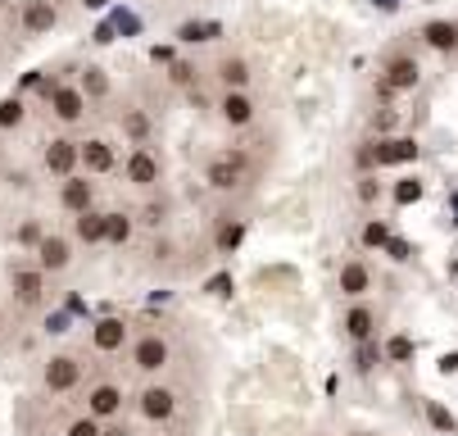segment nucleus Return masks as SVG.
<instances>
[{"label": "nucleus", "mask_w": 458, "mask_h": 436, "mask_svg": "<svg viewBox=\"0 0 458 436\" xmlns=\"http://www.w3.org/2000/svg\"><path fill=\"white\" fill-rule=\"evenodd\" d=\"M123 173H127V182H132L137 192H150V186H159V177H164V164H159V155L150 146H137L132 155H127Z\"/></svg>", "instance_id": "obj_10"}, {"label": "nucleus", "mask_w": 458, "mask_h": 436, "mask_svg": "<svg viewBox=\"0 0 458 436\" xmlns=\"http://www.w3.org/2000/svg\"><path fill=\"white\" fill-rule=\"evenodd\" d=\"M386 241H390L386 223H368V227H363V245H386Z\"/></svg>", "instance_id": "obj_34"}, {"label": "nucleus", "mask_w": 458, "mask_h": 436, "mask_svg": "<svg viewBox=\"0 0 458 436\" xmlns=\"http://www.w3.org/2000/svg\"><path fill=\"white\" fill-rule=\"evenodd\" d=\"M0 5H5V0H0Z\"/></svg>", "instance_id": "obj_44"}, {"label": "nucleus", "mask_w": 458, "mask_h": 436, "mask_svg": "<svg viewBox=\"0 0 458 436\" xmlns=\"http://www.w3.org/2000/svg\"><path fill=\"white\" fill-rule=\"evenodd\" d=\"M32 255H37V269H41L46 278H55V273H64V269L73 264V241H69V236L46 232V236L32 245Z\"/></svg>", "instance_id": "obj_8"}, {"label": "nucleus", "mask_w": 458, "mask_h": 436, "mask_svg": "<svg viewBox=\"0 0 458 436\" xmlns=\"http://www.w3.org/2000/svg\"><path fill=\"white\" fill-rule=\"evenodd\" d=\"M46 96H50V114L64 123V128H73V123H82V118H87V109H91V100H87V96H82V87H73V82L46 87Z\"/></svg>", "instance_id": "obj_5"}, {"label": "nucleus", "mask_w": 458, "mask_h": 436, "mask_svg": "<svg viewBox=\"0 0 458 436\" xmlns=\"http://www.w3.org/2000/svg\"><path fill=\"white\" fill-rule=\"evenodd\" d=\"M10 291H14L19 309H37L46 300V273L37 264H14L10 269Z\"/></svg>", "instance_id": "obj_7"}, {"label": "nucleus", "mask_w": 458, "mask_h": 436, "mask_svg": "<svg viewBox=\"0 0 458 436\" xmlns=\"http://www.w3.org/2000/svg\"><path fill=\"white\" fill-rule=\"evenodd\" d=\"M422 82V64L413 55H390L386 59V69H381V82H377V91L381 96H400V91H413Z\"/></svg>", "instance_id": "obj_4"}, {"label": "nucleus", "mask_w": 458, "mask_h": 436, "mask_svg": "<svg viewBox=\"0 0 458 436\" xmlns=\"http://www.w3.org/2000/svg\"><path fill=\"white\" fill-rule=\"evenodd\" d=\"M82 378H87V363L69 350H59L41 363V391L46 396H73V391H82Z\"/></svg>", "instance_id": "obj_2"}, {"label": "nucleus", "mask_w": 458, "mask_h": 436, "mask_svg": "<svg viewBox=\"0 0 458 436\" xmlns=\"http://www.w3.org/2000/svg\"><path fill=\"white\" fill-rule=\"evenodd\" d=\"M127 363H132L137 378H159L173 363V341L164 332H141V337L127 341Z\"/></svg>", "instance_id": "obj_1"}, {"label": "nucleus", "mask_w": 458, "mask_h": 436, "mask_svg": "<svg viewBox=\"0 0 458 436\" xmlns=\"http://www.w3.org/2000/svg\"><path fill=\"white\" fill-rule=\"evenodd\" d=\"M41 168H46L50 177L78 173V141H73V137H50L46 150H41Z\"/></svg>", "instance_id": "obj_11"}, {"label": "nucleus", "mask_w": 458, "mask_h": 436, "mask_svg": "<svg viewBox=\"0 0 458 436\" xmlns=\"http://www.w3.org/2000/svg\"><path fill=\"white\" fill-rule=\"evenodd\" d=\"M82 405H87V414H91V418H100V423H114V418H123V405H127V396H123V387H118V382H91Z\"/></svg>", "instance_id": "obj_9"}, {"label": "nucleus", "mask_w": 458, "mask_h": 436, "mask_svg": "<svg viewBox=\"0 0 458 436\" xmlns=\"http://www.w3.org/2000/svg\"><path fill=\"white\" fill-rule=\"evenodd\" d=\"M413 355H418V346H413V337H404V332H395V337L381 346V359H386V363H409Z\"/></svg>", "instance_id": "obj_25"}, {"label": "nucleus", "mask_w": 458, "mask_h": 436, "mask_svg": "<svg viewBox=\"0 0 458 436\" xmlns=\"http://www.w3.org/2000/svg\"><path fill=\"white\" fill-rule=\"evenodd\" d=\"M422 41H427L431 50H454V46H458V23L431 19V23H422Z\"/></svg>", "instance_id": "obj_23"}, {"label": "nucleus", "mask_w": 458, "mask_h": 436, "mask_svg": "<svg viewBox=\"0 0 458 436\" xmlns=\"http://www.w3.org/2000/svg\"><path fill=\"white\" fill-rule=\"evenodd\" d=\"M413 201H422V182L418 177H404L395 186V205H413Z\"/></svg>", "instance_id": "obj_32"}, {"label": "nucleus", "mask_w": 458, "mask_h": 436, "mask_svg": "<svg viewBox=\"0 0 458 436\" xmlns=\"http://www.w3.org/2000/svg\"><path fill=\"white\" fill-rule=\"evenodd\" d=\"M245 168H250V159H245L241 150H223V155H214V159H209L205 182L214 186V192H236V186L245 182Z\"/></svg>", "instance_id": "obj_6"}, {"label": "nucleus", "mask_w": 458, "mask_h": 436, "mask_svg": "<svg viewBox=\"0 0 458 436\" xmlns=\"http://www.w3.org/2000/svg\"><path fill=\"white\" fill-rule=\"evenodd\" d=\"M64 436H105V423H100V418H91V414L82 409L78 418L64 423Z\"/></svg>", "instance_id": "obj_29"}, {"label": "nucleus", "mask_w": 458, "mask_h": 436, "mask_svg": "<svg viewBox=\"0 0 458 436\" xmlns=\"http://www.w3.org/2000/svg\"><path fill=\"white\" fill-rule=\"evenodd\" d=\"M350 436H377V432H350Z\"/></svg>", "instance_id": "obj_42"}, {"label": "nucleus", "mask_w": 458, "mask_h": 436, "mask_svg": "<svg viewBox=\"0 0 458 436\" xmlns=\"http://www.w3.org/2000/svg\"><path fill=\"white\" fill-rule=\"evenodd\" d=\"M127 341H132V328H127V319H118V314H105V319L91 328V346H96V355H118Z\"/></svg>", "instance_id": "obj_14"}, {"label": "nucleus", "mask_w": 458, "mask_h": 436, "mask_svg": "<svg viewBox=\"0 0 458 436\" xmlns=\"http://www.w3.org/2000/svg\"><path fill=\"white\" fill-rule=\"evenodd\" d=\"M381 363V350H377V341H359V350H354V372H372Z\"/></svg>", "instance_id": "obj_31"}, {"label": "nucleus", "mask_w": 458, "mask_h": 436, "mask_svg": "<svg viewBox=\"0 0 458 436\" xmlns=\"http://www.w3.org/2000/svg\"><path fill=\"white\" fill-rule=\"evenodd\" d=\"M422 414H427V423H431L436 432H445V436H454V432H458V418H454L440 400H422Z\"/></svg>", "instance_id": "obj_27"}, {"label": "nucleus", "mask_w": 458, "mask_h": 436, "mask_svg": "<svg viewBox=\"0 0 458 436\" xmlns=\"http://www.w3.org/2000/svg\"><path fill=\"white\" fill-rule=\"evenodd\" d=\"M0 337H5V309H0Z\"/></svg>", "instance_id": "obj_41"}, {"label": "nucleus", "mask_w": 458, "mask_h": 436, "mask_svg": "<svg viewBox=\"0 0 458 436\" xmlns=\"http://www.w3.org/2000/svg\"><path fill=\"white\" fill-rule=\"evenodd\" d=\"M141 223H150V227H159V223H164V209H159V205H150V209H146V218H141Z\"/></svg>", "instance_id": "obj_39"}, {"label": "nucleus", "mask_w": 458, "mask_h": 436, "mask_svg": "<svg viewBox=\"0 0 458 436\" xmlns=\"http://www.w3.org/2000/svg\"><path fill=\"white\" fill-rule=\"evenodd\" d=\"M78 87H82V96H87V100H105V96H109V78H105V69H96V64L82 73V82H78Z\"/></svg>", "instance_id": "obj_28"}, {"label": "nucleus", "mask_w": 458, "mask_h": 436, "mask_svg": "<svg viewBox=\"0 0 458 436\" xmlns=\"http://www.w3.org/2000/svg\"><path fill=\"white\" fill-rule=\"evenodd\" d=\"M395 123H400V114H395V109H377V114H372V133H377V137H386V133H395Z\"/></svg>", "instance_id": "obj_33"}, {"label": "nucleus", "mask_w": 458, "mask_h": 436, "mask_svg": "<svg viewBox=\"0 0 458 436\" xmlns=\"http://www.w3.org/2000/svg\"><path fill=\"white\" fill-rule=\"evenodd\" d=\"M336 286H341V295L363 300V295L372 291V269H368L363 260H345V264H341V273H336Z\"/></svg>", "instance_id": "obj_18"}, {"label": "nucleus", "mask_w": 458, "mask_h": 436, "mask_svg": "<svg viewBox=\"0 0 458 436\" xmlns=\"http://www.w3.org/2000/svg\"><path fill=\"white\" fill-rule=\"evenodd\" d=\"M177 409H182V391L168 387V382H159V378H146V387L137 391V414L159 427V423H173Z\"/></svg>", "instance_id": "obj_3"}, {"label": "nucleus", "mask_w": 458, "mask_h": 436, "mask_svg": "<svg viewBox=\"0 0 458 436\" xmlns=\"http://www.w3.org/2000/svg\"><path fill=\"white\" fill-rule=\"evenodd\" d=\"M218 82L227 87V91H245L250 87V64L241 55H223L218 59Z\"/></svg>", "instance_id": "obj_21"}, {"label": "nucleus", "mask_w": 458, "mask_h": 436, "mask_svg": "<svg viewBox=\"0 0 458 436\" xmlns=\"http://www.w3.org/2000/svg\"><path fill=\"white\" fill-rule=\"evenodd\" d=\"M137 232V218L132 214H123V209H109L105 214V245H127Z\"/></svg>", "instance_id": "obj_22"}, {"label": "nucleus", "mask_w": 458, "mask_h": 436, "mask_svg": "<svg viewBox=\"0 0 458 436\" xmlns=\"http://www.w3.org/2000/svg\"><path fill=\"white\" fill-rule=\"evenodd\" d=\"M0 164H5V146H0Z\"/></svg>", "instance_id": "obj_43"}, {"label": "nucleus", "mask_w": 458, "mask_h": 436, "mask_svg": "<svg viewBox=\"0 0 458 436\" xmlns=\"http://www.w3.org/2000/svg\"><path fill=\"white\" fill-rule=\"evenodd\" d=\"M372 155H377V168H386V164H413L418 159V141L413 137H386V141L372 146Z\"/></svg>", "instance_id": "obj_19"}, {"label": "nucleus", "mask_w": 458, "mask_h": 436, "mask_svg": "<svg viewBox=\"0 0 458 436\" xmlns=\"http://www.w3.org/2000/svg\"><path fill=\"white\" fill-rule=\"evenodd\" d=\"M55 23H59V5H55V0H23V10H19L23 37H46V32H55Z\"/></svg>", "instance_id": "obj_12"}, {"label": "nucleus", "mask_w": 458, "mask_h": 436, "mask_svg": "<svg viewBox=\"0 0 458 436\" xmlns=\"http://www.w3.org/2000/svg\"><path fill=\"white\" fill-rule=\"evenodd\" d=\"M218 114H223V123H227V128H250V123H254V114H259V105L250 100V91H223V100H218Z\"/></svg>", "instance_id": "obj_17"}, {"label": "nucleus", "mask_w": 458, "mask_h": 436, "mask_svg": "<svg viewBox=\"0 0 458 436\" xmlns=\"http://www.w3.org/2000/svg\"><path fill=\"white\" fill-rule=\"evenodd\" d=\"M205 32H214V28H205V23H182V32H177V37H182V41H209Z\"/></svg>", "instance_id": "obj_36"}, {"label": "nucleus", "mask_w": 458, "mask_h": 436, "mask_svg": "<svg viewBox=\"0 0 458 436\" xmlns=\"http://www.w3.org/2000/svg\"><path fill=\"white\" fill-rule=\"evenodd\" d=\"M114 146L105 141V137H87V141H78V168L87 173V177H100V173H114Z\"/></svg>", "instance_id": "obj_15"}, {"label": "nucleus", "mask_w": 458, "mask_h": 436, "mask_svg": "<svg viewBox=\"0 0 458 436\" xmlns=\"http://www.w3.org/2000/svg\"><path fill=\"white\" fill-rule=\"evenodd\" d=\"M105 214L109 209H82V214H73V241H82V245H105Z\"/></svg>", "instance_id": "obj_20"}, {"label": "nucleus", "mask_w": 458, "mask_h": 436, "mask_svg": "<svg viewBox=\"0 0 458 436\" xmlns=\"http://www.w3.org/2000/svg\"><path fill=\"white\" fill-rule=\"evenodd\" d=\"M386 251L390 260H409V241H386Z\"/></svg>", "instance_id": "obj_38"}, {"label": "nucleus", "mask_w": 458, "mask_h": 436, "mask_svg": "<svg viewBox=\"0 0 458 436\" xmlns=\"http://www.w3.org/2000/svg\"><path fill=\"white\" fill-rule=\"evenodd\" d=\"M41 236H46V232H41L37 223H23V232H19V241H23V245H37Z\"/></svg>", "instance_id": "obj_37"}, {"label": "nucleus", "mask_w": 458, "mask_h": 436, "mask_svg": "<svg viewBox=\"0 0 458 436\" xmlns=\"http://www.w3.org/2000/svg\"><path fill=\"white\" fill-rule=\"evenodd\" d=\"M377 196H381V182H377V177H359V201H368V205H372Z\"/></svg>", "instance_id": "obj_35"}, {"label": "nucleus", "mask_w": 458, "mask_h": 436, "mask_svg": "<svg viewBox=\"0 0 458 436\" xmlns=\"http://www.w3.org/2000/svg\"><path fill=\"white\" fill-rule=\"evenodd\" d=\"M28 123V105L19 100V96H5L0 100V133H19Z\"/></svg>", "instance_id": "obj_24"}, {"label": "nucleus", "mask_w": 458, "mask_h": 436, "mask_svg": "<svg viewBox=\"0 0 458 436\" xmlns=\"http://www.w3.org/2000/svg\"><path fill=\"white\" fill-rule=\"evenodd\" d=\"M241 236H245V223H241V218H223V223H218V236H214L218 255H232L236 245H241Z\"/></svg>", "instance_id": "obj_26"}, {"label": "nucleus", "mask_w": 458, "mask_h": 436, "mask_svg": "<svg viewBox=\"0 0 458 436\" xmlns=\"http://www.w3.org/2000/svg\"><path fill=\"white\" fill-rule=\"evenodd\" d=\"M377 309L372 304H363V300H354L350 309H345V319H341V328H345V337L359 346V341H377Z\"/></svg>", "instance_id": "obj_16"}, {"label": "nucleus", "mask_w": 458, "mask_h": 436, "mask_svg": "<svg viewBox=\"0 0 458 436\" xmlns=\"http://www.w3.org/2000/svg\"><path fill=\"white\" fill-rule=\"evenodd\" d=\"M440 368H445V372H458V355H445V359H440Z\"/></svg>", "instance_id": "obj_40"}, {"label": "nucleus", "mask_w": 458, "mask_h": 436, "mask_svg": "<svg viewBox=\"0 0 458 436\" xmlns=\"http://www.w3.org/2000/svg\"><path fill=\"white\" fill-rule=\"evenodd\" d=\"M59 205L69 209V214H82L96 205V182L87 173H69V177H59Z\"/></svg>", "instance_id": "obj_13"}, {"label": "nucleus", "mask_w": 458, "mask_h": 436, "mask_svg": "<svg viewBox=\"0 0 458 436\" xmlns=\"http://www.w3.org/2000/svg\"><path fill=\"white\" fill-rule=\"evenodd\" d=\"M123 133L132 137L137 146H146V137H150V118H146L141 109H127V114H123Z\"/></svg>", "instance_id": "obj_30"}]
</instances>
